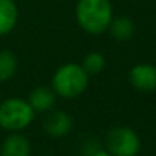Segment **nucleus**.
Wrapping results in <instances>:
<instances>
[{"label": "nucleus", "instance_id": "1", "mask_svg": "<svg viewBox=\"0 0 156 156\" xmlns=\"http://www.w3.org/2000/svg\"><path fill=\"white\" fill-rule=\"evenodd\" d=\"M113 19L110 0H78L75 5V20L84 32L100 35L107 32Z\"/></svg>", "mask_w": 156, "mask_h": 156}, {"label": "nucleus", "instance_id": "2", "mask_svg": "<svg viewBox=\"0 0 156 156\" xmlns=\"http://www.w3.org/2000/svg\"><path fill=\"white\" fill-rule=\"evenodd\" d=\"M90 76L80 63H64L55 69L51 78V87L61 100H75L89 87Z\"/></svg>", "mask_w": 156, "mask_h": 156}, {"label": "nucleus", "instance_id": "3", "mask_svg": "<svg viewBox=\"0 0 156 156\" xmlns=\"http://www.w3.org/2000/svg\"><path fill=\"white\" fill-rule=\"evenodd\" d=\"M35 115L28 100L20 97H9L0 103V127L9 133L26 130L34 122Z\"/></svg>", "mask_w": 156, "mask_h": 156}, {"label": "nucleus", "instance_id": "4", "mask_svg": "<svg viewBox=\"0 0 156 156\" xmlns=\"http://www.w3.org/2000/svg\"><path fill=\"white\" fill-rule=\"evenodd\" d=\"M106 150L112 156H136L141 150V138L130 127H115L106 136Z\"/></svg>", "mask_w": 156, "mask_h": 156}, {"label": "nucleus", "instance_id": "5", "mask_svg": "<svg viewBox=\"0 0 156 156\" xmlns=\"http://www.w3.org/2000/svg\"><path fill=\"white\" fill-rule=\"evenodd\" d=\"M129 83L138 92L156 90V66L150 63H138L129 70Z\"/></svg>", "mask_w": 156, "mask_h": 156}, {"label": "nucleus", "instance_id": "6", "mask_svg": "<svg viewBox=\"0 0 156 156\" xmlns=\"http://www.w3.org/2000/svg\"><path fill=\"white\" fill-rule=\"evenodd\" d=\"M43 132L51 138H64L73 129V118L64 110H55L44 113L43 119Z\"/></svg>", "mask_w": 156, "mask_h": 156}, {"label": "nucleus", "instance_id": "7", "mask_svg": "<svg viewBox=\"0 0 156 156\" xmlns=\"http://www.w3.org/2000/svg\"><path fill=\"white\" fill-rule=\"evenodd\" d=\"M57 100L58 97L51 86H37L28 95V103L35 113L51 112L52 109H55Z\"/></svg>", "mask_w": 156, "mask_h": 156}, {"label": "nucleus", "instance_id": "8", "mask_svg": "<svg viewBox=\"0 0 156 156\" xmlns=\"http://www.w3.org/2000/svg\"><path fill=\"white\" fill-rule=\"evenodd\" d=\"M0 156H31L29 139L22 132L9 133L0 145Z\"/></svg>", "mask_w": 156, "mask_h": 156}, {"label": "nucleus", "instance_id": "9", "mask_svg": "<svg viewBox=\"0 0 156 156\" xmlns=\"http://www.w3.org/2000/svg\"><path fill=\"white\" fill-rule=\"evenodd\" d=\"M19 23V6L16 0H0V38L9 35Z\"/></svg>", "mask_w": 156, "mask_h": 156}, {"label": "nucleus", "instance_id": "10", "mask_svg": "<svg viewBox=\"0 0 156 156\" xmlns=\"http://www.w3.org/2000/svg\"><path fill=\"white\" fill-rule=\"evenodd\" d=\"M135 31H136L135 22L130 17H126V16L113 17L110 25H109V29H107V32L116 41H127V40H130L135 35Z\"/></svg>", "mask_w": 156, "mask_h": 156}, {"label": "nucleus", "instance_id": "11", "mask_svg": "<svg viewBox=\"0 0 156 156\" xmlns=\"http://www.w3.org/2000/svg\"><path fill=\"white\" fill-rule=\"evenodd\" d=\"M17 69H19L17 55L8 49L0 51V83H6L11 78H14Z\"/></svg>", "mask_w": 156, "mask_h": 156}, {"label": "nucleus", "instance_id": "12", "mask_svg": "<svg viewBox=\"0 0 156 156\" xmlns=\"http://www.w3.org/2000/svg\"><path fill=\"white\" fill-rule=\"evenodd\" d=\"M80 64L89 76H97L106 69V57L98 51H90L83 57Z\"/></svg>", "mask_w": 156, "mask_h": 156}, {"label": "nucleus", "instance_id": "13", "mask_svg": "<svg viewBox=\"0 0 156 156\" xmlns=\"http://www.w3.org/2000/svg\"><path fill=\"white\" fill-rule=\"evenodd\" d=\"M89 156H112L107 150H97V151H94V153H90Z\"/></svg>", "mask_w": 156, "mask_h": 156}]
</instances>
